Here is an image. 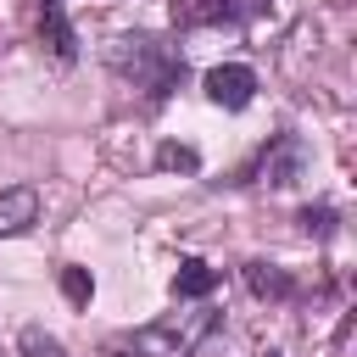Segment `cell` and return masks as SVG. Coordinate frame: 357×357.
Here are the masks:
<instances>
[{"label":"cell","mask_w":357,"mask_h":357,"mask_svg":"<svg viewBox=\"0 0 357 357\" xmlns=\"http://www.w3.org/2000/svg\"><path fill=\"white\" fill-rule=\"evenodd\" d=\"M212 329H218V307L195 301V307L167 312V318H156V324H145L134 335H117L112 351H128V357H195Z\"/></svg>","instance_id":"cell-1"},{"label":"cell","mask_w":357,"mask_h":357,"mask_svg":"<svg viewBox=\"0 0 357 357\" xmlns=\"http://www.w3.org/2000/svg\"><path fill=\"white\" fill-rule=\"evenodd\" d=\"M112 67H117L134 89H145V100H151V106H162V100L184 84V56H178L173 45L151 39V33L117 39V45H112Z\"/></svg>","instance_id":"cell-2"},{"label":"cell","mask_w":357,"mask_h":357,"mask_svg":"<svg viewBox=\"0 0 357 357\" xmlns=\"http://www.w3.org/2000/svg\"><path fill=\"white\" fill-rule=\"evenodd\" d=\"M268 11V0H173L178 28H245Z\"/></svg>","instance_id":"cell-3"},{"label":"cell","mask_w":357,"mask_h":357,"mask_svg":"<svg viewBox=\"0 0 357 357\" xmlns=\"http://www.w3.org/2000/svg\"><path fill=\"white\" fill-rule=\"evenodd\" d=\"M301 173H307V139H301V134H273L268 151L257 156V184L284 190V184H296Z\"/></svg>","instance_id":"cell-4"},{"label":"cell","mask_w":357,"mask_h":357,"mask_svg":"<svg viewBox=\"0 0 357 357\" xmlns=\"http://www.w3.org/2000/svg\"><path fill=\"white\" fill-rule=\"evenodd\" d=\"M201 89H206L212 106H223V112H245L251 95H257V73L240 67V61H223V67H212V73L201 78Z\"/></svg>","instance_id":"cell-5"},{"label":"cell","mask_w":357,"mask_h":357,"mask_svg":"<svg viewBox=\"0 0 357 357\" xmlns=\"http://www.w3.org/2000/svg\"><path fill=\"white\" fill-rule=\"evenodd\" d=\"M39 39L50 45L56 61H73V56H78L73 22H67V0H39Z\"/></svg>","instance_id":"cell-6"},{"label":"cell","mask_w":357,"mask_h":357,"mask_svg":"<svg viewBox=\"0 0 357 357\" xmlns=\"http://www.w3.org/2000/svg\"><path fill=\"white\" fill-rule=\"evenodd\" d=\"M39 223V190L33 184H11L0 190V234H22Z\"/></svg>","instance_id":"cell-7"},{"label":"cell","mask_w":357,"mask_h":357,"mask_svg":"<svg viewBox=\"0 0 357 357\" xmlns=\"http://www.w3.org/2000/svg\"><path fill=\"white\" fill-rule=\"evenodd\" d=\"M218 290V268L201 262V257H184L178 273H173V301H206Z\"/></svg>","instance_id":"cell-8"},{"label":"cell","mask_w":357,"mask_h":357,"mask_svg":"<svg viewBox=\"0 0 357 357\" xmlns=\"http://www.w3.org/2000/svg\"><path fill=\"white\" fill-rule=\"evenodd\" d=\"M245 290L262 296V301H290L296 296V279L279 262H245Z\"/></svg>","instance_id":"cell-9"},{"label":"cell","mask_w":357,"mask_h":357,"mask_svg":"<svg viewBox=\"0 0 357 357\" xmlns=\"http://www.w3.org/2000/svg\"><path fill=\"white\" fill-rule=\"evenodd\" d=\"M156 167H162V173H195V167H201V156H195V145L167 139V145H156Z\"/></svg>","instance_id":"cell-10"},{"label":"cell","mask_w":357,"mask_h":357,"mask_svg":"<svg viewBox=\"0 0 357 357\" xmlns=\"http://www.w3.org/2000/svg\"><path fill=\"white\" fill-rule=\"evenodd\" d=\"M61 296H67L73 307H89V296H95V279H89V268H61Z\"/></svg>","instance_id":"cell-11"},{"label":"cell","mask_w":357,"mask_h":357,"mask_svg":"<svg viewBox=\"0 0 357 357\" xmlns=\"http://www.w3.org/2000/svg\"><path fill=\"white\" fill-rule=\"evenodd\" d=\"M22 357H67V351H61L56 335H45L39 324H28V329H22Z\"/></svg>","instance_id":"cell-12"},{"label":"cell","mask_w":357,"mask_h":357,"mask_svg":"<svg viewBox=\"0 0 357 357\" xmlns=\"http://www.w3.org/2000/svg\"><path fill=\"white\" fill-rule=\"evenodd\" d=\"M301 229L318 234V240H329V234H335V206H307V212H301Z\"/></svg>","instance_id":"cell-13"}]
</instances>
